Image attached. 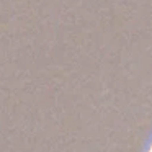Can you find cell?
Returning <instances> with one entry per match:
<instances>
[{
  "label": "cell",
  "mask_w": 152,
  "mask_h": 152,
  "mask_svg": "<svg viewBox=\"0 0 152 152\" xmlns=\"http://www.w3.org/2000/svg\"><path fill=\"white\" fill-rule=\"evenodd\" d=\"M147 152H152V142H151V145H149V149H147Z\"/></svg>",
  "instance_id": "1"
}]
</instances>
